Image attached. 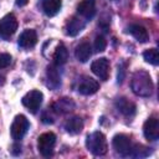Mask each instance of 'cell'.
<instances>
[{
	"label": "cell",
	"mask_w": 159,
	"mask_h": 159,
	"mask_svg": "<svg viewBox=\"0 0 159 159\" xmlns=\"http://www.w3.org/2000/svg\"><path fill=\"white\" fill-rule=\"evenodd\" d=\"M77 11L82 17L92 19L96 14V0H82L77 6Z\"/></svg>",
	"instance_id": "obj_13"
},
{
	"label": "cell",
	"mask_w": 159,
	"mask_h": 159,
	"mask_svg": "<svg viewBox=\"0 0 159 159\" xmlns=\"http://www.w3.org/2000/svg\"><path fill=\"white\" fill-rule=\"evenodd\" d=\"M98 89H99V83L96 80H93L92 77H89V76H82L78 80L77 91L81 94L91 96V94H94Z\"/></svg>",
	"instance_id": "obj_6"
},
{
	"label": "cell",
	"mask_w": 159,
	"mask_h": 159,
	"mask_svg": "<svg viewBox=\"0 0 159 159\" xmlns=\"http://www.w3.org/2000/svg\"><path fill=\"white\" fill-rule=\"evenodd\" d=\"M42 122L43 123H53L55 122V118L52 116V109H47L42 113Z\"/></svg>",
	"instance_id": "obj_26"
},
{
	"label": "cell",
	"mask_w": 159,
	"mask_h": 159,
	"mask_svg": "<svg viewBox=\"0 0 159 159\" xmlns=\"http://www.w3.org/2000/svg\"><path fill=\"white\" fill-rule=\"evenodd\" d=\"M130 88L133 93L139 97H150L154 89V84L150 75L143 70L134 72L130 81Z\"/></svg>",
	"instance_id": "obj_1"
},
{
	"label": "cell",
	"mask_w": 159,
	"mask_h": 159,
	"mask_svg": "<svg viewBox=\"0 0 159 159\" xmlns=\"http://www.w3.org/2000/svg\"><path fill=\"white\" fill-rule=\"evenodd\" d=\"M75 56L80 62H87L92 56V48L88 42H82L76 47Z\"/></svg>",
	"instance_id": "obj_19"
},
{
	"label": "cell",
	"mask_w": 159,
	"mask_h": 159,
	"mask_svg": "<svg viewBox=\"0 0 159 159\" xmlns=\"http://www.w3.org/2000/svg\"><path fill=\"white\" fill-rule=\"evenodd\" d=\"M112 144H113V148L114 150L123 155V157H128L129 155V152L132 149V143H130V139L125 135V134H117L113 137V140H112Z\"/></svg>",
	"instance_id": "obj_8"
},
{
	"label": "cell",
	"mask_w": 159,
	"mask_h": 159,
	"mask_svg": "<svg viewBox=\"0 0 159 159\" xmlns=\"http://www.w3.org/2000/svg\"><path fill=\"white\" fill-rule=\"evenodd\" d=\"M15 2L17 6H25L29 2V0H15Z\"/></svg>",
	"instance_id": "obj_28"
},
{
	"label": "cell",
	"mask_w": 159,
	"mask_h": 159,
	"mask_svg": "<svg viewBox=\"0 0 159 159\" xmlns=\"http://www.w3.org/2000/svg\"><path fill=\"white\" fill-rule=\"evenodd\" d=\"M67 60H68V51L62 43H60L57 46V48L55 50L53 62H55L56 66H62V65H65L67 62Z\"/></svg>",
	"instance_id": "obj_21"
},
{
	"label": "cell",
	"mask_w": 159,
	"mask_h": 159,
	"mask_svg": "<svg viewBox=\"0 0 159 159\" xmlns=\"http://www.w3.org/2000/svg\"><path fill=\"white\" fill-rule=\"evenodd\" d=\"M143 57H144L145 62H148L150 65L157 66L159 63V52H158L157 48H149V50L144 51Z\"/></svg>",
	"instance_id": "obj_23"
},
{
	"label": "cell",
	"mask_w": 159,
	"mask_h": 159,
	"mask_svg": "<svg viewBox=\"0 0 159 159\" xmlns=\"http://www.w3.org/2000/svg\"><path fill=\"white\" fill-rule=\"evenodd\" d=\"M30 127V123L27 120V118L24 114H19L14 118V122L10 127V135L15 142H19L24 138V135L26 134L27 129Z\"/></svg>",
	"instance_id": "obj_3"
},
{
	"label": "cell",
	"mask_w": 159,
	"mask_h": 159,
	"mask_svg": "<svg viewBox=\"0 0 159 159\" xmlns=\"http://www.w3.org/2000/svg\"><path fill=\"white\" fill-rule=\"evenodd\" d=\"M87 149L93 155H104L108 150V144L104 134L102 132H93L86 139Z\"/></svg>",
	"instance_id": "obj_2"
},
{
	"label": "cell",
	"mask_w": 159,
	"mask_h": 159,
	"mask_svg": "<svg viewBox=\"0 0 159 159\" xmlns=\"http://www.w3.org/2000/svg\"><path fill=\"white\" fill-rule=\"evenodd\" d=\"M129 32L132 34V36L138 41V42H147L149 40V35H148V31L145 30V27L140 26V25H130L129 26Z\"/></svg>",
	"instance_id": "obj_20"
},
{
	"label": "cell",
	"mask_w": 159,
	"mask_h": 159,
	"mask_svg": "<svg viewBox=\"0 0 159 159\" xmlns=\"http://www.w3.org/2000/svg\"><path fill=\"white\" fill-rule=\"evenodd\" d=\"M124 72H125V70H124L123 65L122 66H118V83H122L123 77H124Z\"/></svg>",
	"instance_id": "obj_27"
},
{
	"label": "cell",
	"mask_w": 159,
	"mask_h": 159,
	"mask_svg": "<svg viewBox=\"0 0 159 159\" xmlns=\"http://www.w3.org/2000/svg\"><path fill=\"white\" fill-rule=\"evenodd\" d=\"M83 27H84V21L77 16H73L68 20L66 25V34L68 36H76L83 30Z\"/></svg>",
	"instance_id": "obj_16"
},
{
	"label": "cell",
	"mask_w": 159,
	"mask_h": 159,
	"mask_svg": "<svg viewBox=\"0 0 159 159\" xmlns=\"http://www.w3.org/2000/svg\"><path fill=\"white\" fill-rule=\"evenodd\" d=\"M42 99H43L42 92H40V91H37V89H32V91L27 92V93L22 97L21 102H22V104H24L31 113L35 114V113L39 111V108H40V106H41V103H42Z\"/></svg>",
	"instance_id": "obj_5"
},
{
	"label": "cell",
	"mask_w": 159,
	"mask_h": 159,
	"mask_svg": "<svg viewBox=\"0 0 159 159\" xmlns=\"http://www.w3.org/2000/svg\"><path fill=\"white\" fill-rule=\"evenodd\" d=\"M55 144H56V135L52 132H46L41 134L37 139V149L40 154L43 157L52 155Z\"/></svg>",
	"instance_id": "obj_4"
},
{
	"label": "cell",
	"mask_w": 159,
	"mask_h": 159,
	"mask_svg": "<svg viewBox=\"0 0 159 159\" xmlns=\"http://www.w3.org/2000/svg\"><path fill=\"white\" fill-rule=\"evenodd\" d=\"M143 133L148 140H157L159 138V120L154 117L147 119L143 125Z\"/></svg>",
	"instance_id": "obj_10"
},
{
	"label": "cell",
	"mask_w": 159,
	"mask_h": 159,
	"mask_svg": "<svg viewBox=\"0 0 159 159\" xmlns=\"http://www.w3.org/2000/svg\"><path fill=\"white\" fill-rule=\"evenodd\" d=\"M10 62H11V56L9 53H0V70L7 67Z\"/></svg>",
	"instance_id": "obj_25"
},
{
	"label": "cell",
	"mask_w": 159,
	"mask_h": 159,
	"mask_svg": "<svg viewBox=\"0 0 159 159\" xmlns=\"http://www.w3.org/2000/svg\"><path fill=\"white\" fill-rule=\"evenodd\" d=\"M107 47V40L104 39V36L99 35L96 37L94 40V51L96 52H103Z\"/></svg>",
	"instance_id": "obj_24"
},
{
	"label": "cell",
	"mask_w": 159,
	"mask_h": 159,
	"mask_svg": "<svg viewBox=\"0 0 159 159\" xmlns=\"http://www.w3.org/2000/svg\"><path fill=\"white\" fill-rule=\"evenodd\" d=\"M37 42V34L32 29H26L22 31V34L19 37V46L21 48H31Z\"/></svg>",
	"instance_id": "obj_12"
},
{
	"label": "cell",
	"mask_w": 159,
	"mask_h": 159,
	"mask_svg": "<svg viewBox=\"0 0 159 159\" xmlns=\"http://www.w3.org/2000/svg\"><path fill=\"white\" fill-rule=\"evenodd\" d=\"M17 20L14 14H7L0 20V35L4 37H10L17 30Z\"/></svg>",
	"instance_id": "obj_7"
},
{
	"label": "cell",
	"mask_w": 159,
	"mask_h": 159,
	"mask_svg": "<svg viewBox=\"0 0 159 159\" xmlns=\"http://www.w3.org/2000/svg\"><path fill=\"white\" fill-rule=\"evenodd\" d=\"M46 77H47V86H48L51 89L58 88V86L61 84V76H60L58 70L56 68V65L47 67Z\"/></svg>",
	"instance_id": "obj_17"
},
{
	"label": "cell",
	"mask_w": 159,
	"mask_h": 159,
	"mask_svg": "<svg viewBox=\"0 0 159 159\" xmlns=\"http://www.w3.org/2000/svg\"><path fill=\"white\" fill-rule=\"evenodd\" d=\"M149 154H150V148L144 147L142 144L132 145V149L129 152V155L134 158H144V157H148Z\"/></svg>",
	"instance_id": "obj_22"
},
{
	"label": "cell",
	"mask_w": 159,
	"mask_h": 159,
	"mask_svg": "<svg viewBox=\"0 0 159 159\" xmlns=\"http://www.w3.org/2000/svg\"><path fill=\"white\" fill-rule=\"evenodd\" d=\"M65 129L67 133L70 134H78L82 132L83 129V120L81 117L78 116H73V117H70L66 123H65Z\"/></svg>",
	"instance_id": "obj_15"
},
{
	"label": "cell",
	"mask_w": 159,
	"mask_h": 159,
	"mask_svg": "<svg viewBox=\"0 0 159 159\" xmlns=\"http://www.w3.org/2000/svg\"><path fill=\"white\" fill-rule=\"evenodd\" d=\"M91 70L98 78H101L102 81H107L109 77V61L106 57H101L92 62Z\"/></svg>",
	"instance_id": "obj_9"
},
{
	"label": "cell",
	"mask_w": 159,
	"mask_h": 159,
	"mask_svg": "<svg viewBox=\"0 0 159 159\" xmlns=\"http://www.w3.org/2000/svg\"><path fill=\"white\" fill-rule=\"evenodd\" d=\"M116 108H117L123 116H125V117L133 116V114L135 113V109H137L135 104H134L132 101H129V99H127V98H124V97H120V98H118V99L116 101Z\"/></svg>",
	"instance_id": "obj_14"
},
{
	"label": "cell",
	"mask_w": 159,
	"mask_h": 159,
	"mask_svg": "<svg viewBox=\"0 0 159 159\" xmlns=\"http://www.w3.org/2000/svg\"><path fill=\"white\" fill-rule=\"evenodd\" d=\"M41 6L47 16H55L62 6L61 0H41Z\"/></svg>",
	"instance_id": "obj_18"
},
{
	"label": "cell",
	"mask_w": 159,
	"mask_h": 159,
	"mask_svg": "<svg viewBox=\"0 0 159 159\" xmlns=\"http://www.w3.org/2000/svg\"><path fill=\"white\" fill-rule=\"evenodd\" d=\"M4 82H5V77L0 75V84H4Z\"/></svg>",
	"instance_id": "obj_29"
},
{
	"label": "cell",
	"mask_w": 159,
	"mask_h": 159,
	"mask_svg": "<svg viewBox=\"0 0 159 159\" xmlns=\"http://www.w3.org/2000/svg\"><path fill=\"white\" fill-rule=\"evenodd\" d=\"M51 109L56 114H66V113H70L75 109V102L67 97L58 98L56 102H53Z\"/></svg>",
	"instance_id": "obj_11"
}]
</instances>
